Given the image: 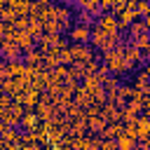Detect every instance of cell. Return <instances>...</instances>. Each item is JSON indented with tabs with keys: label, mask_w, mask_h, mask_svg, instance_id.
Segmentation results:
<instances>
[{
	"label": "cell",
	"mask_w": 150,
	"mask_h": 150,
	"mask_svg": "<svg viewBox=\"0 0 150 150\" xmlns=\"http://www.w3.org/2000/svg\"><path fill=\"white\" fill-rule=\"evenodd\" d=\"M96 28H101L105 35H117V19H115V14H101L98 19H96Z\"/></svg>",
	"instance_id": "obj_1"
},
{
	"label": "cell",
	"mask_w": 150,
	"mask_h": 150,
	"mask_svg": "<svg viewBox=\"0 0 150 150\" xmlns=\"http://www.w3.org/2000/svg\"><path fill=\"white\" fill-rule=\"evenodd\" d=\"M68 54H70V59H73L75 63H87V61L91 59L89 45H73V47L68 49Z\"/></svg>",
	"instance_id": "obj_2"
},
{
	"label": "cell",
	"mask_w": 150,
	"mask_h": 150,
	"mask_svg": "<svg viewBox=\"0 0 150 150\" xmlns=\"http://www.w3.org/2000/svg\"><path fill=\"white\" fill-rule=\"evenodd\" d=\"M89 33H91V28L89 26H73L70 28V40H73V45H87L89 42Z\"/></svg>",
	"instance_id": "obj_3"
},
{
	"label": "cell",
	"mask_w": 150,
	"mask_h": 150,
	"mask_svg": "<svg viewBox=\"0 0 150 150\" xmlns=\"http://www.w3.org/2000/svg\"><path fill=\"white\" fill-rule=\"evenodd\" d=\"M0 54L5 56V61L9 63V61H19V56H21V49L12 42V40H5V45H2V49H0Z\"/></svg>",
	"instance_id": "obj_4"
},
{
	"label": "cell",
	"mask_w": 150,
	"mask_h": 150,
	"mask_svg": "<svg viewBox=\"0 0 150 150\" xmlns=\"http://www.w3.org/2000/svg\"><path fill=\"white\" fill-rule=\"evenodd\" d=\"M148 28H150V19L134 21V23L129 26V40H134V38H138V35H145V33H148Z\"/></svg>",
	"instance_id": "obj_5"
},
{
	"label": "cell",
	"mask_w": 150,
	"mask_h": 150,
	"mask_svg": "<svg viewBox=\"0 0 150 150\" xmlns=\"http://www.w3.org/2000/svg\"><path fill=\"white\" fill-rule=\"evenodd\" d=\"M26 66H28V68H35V66H38V70H40V66H42V52H40V49H38V52H35V49H28V52H26Z\"/></svg>",
	"instance_id": "obj_6"
},
{
	"label": "cell",
	"mask_w": 150,
	"mask_h": 150,
	"mask_svg": "<svg viewBox=\"0 0 150 150\" xmlns=\"http://www.w3.org/2000/svg\"><path fill=\"white\" fill-rule=\"evenodd\" d=\"M131 87H134V89H136L138 94H143V96H148V73H138Z\"/></svg>",
	"instance_id": "obj_7"
},
{
	"label": "cell",
	"mask_w": 150,
	"mask_h": 150,
	"mask_svg": "<svg viewBox=\"0 0 150 150\" xmlns=\"http://www.w3.org/2000/svg\"><path fill=\"white\" fill-rule=\"evenodd\" d=\"M115 148L117 150H136V141L129 138V136H124V134H120L115 138Z\"/></svg>",
	"instance_id": "obj_8"
},
{
	"label": "cell",
	"mask_w": 150,
	"mask_h": 150,
	"mask_svg": "<svg viewBox=\"0 0 150 150\" xmlns=\"http://www.w3.org/2000/svg\"><path fill=\"white\" fill-rule=\"evenodd\" d=\"M101 134H103V138H105V141H110V138L115 141V138L122 134V124H120V122H115V124H105V129H103Z\"/></svg>",
	"instance_id": "obj_9"
},
{
	"label": "cell",
	"mask_w": 150,
	"mask_h": 150,
	"mask_svg": "<svg viewBox=\"0 0 150 150\" xmlns=\"http://www.w3.org/2000/svg\"><path fill=\"white\" fill-rule=\"evenodd\" d=\"M0 136H2V143L7 145V143H21V134L16 131V129H9V127H5L2 131H0Z\"/></svg>",
	"instance_id": "obj_10"
},
{
	"label": "cell",
	"mask_w": 150,
	"mask_h": 150,
	"mask_svg": "<svg viewBox=\"0 0 150 150\" xmlns=\"http://www.w3.org/2000/svg\"><path fill=\"white\" fill-rule=\"evenodd\" d=\"M105 124H108V122H105L101 115H89V120H87V127H89L91 131H103Z\"/></svg>",
	"instance_id": "obj_11"
},
{
	"label": "cell",
	"mask_w": 150,
	"mask_h": 150,
	"mask_svg": "<svg viewBox=\"0 0 150 150\" xmlns=\"http://www.w3.org/2000/svg\"><path fill=\"white\" fill-rule=\"evenodd\" d=\"M38 122H40V120H38L35 112H26V115H21V120H19V124H21L23 129H33Z\"/></svg>",
	"instance_id": "obj_12"
},
{
	"label": "cell",
	"mask_w": 150,
	"mask_h": 150,
	"mask_svg": "<svg viewBox=\"0 0 150 150\" xmlns=\"http://www.w3.org/2000/svg\"><path fill=\"white\" fill-rule=\"evenodd\" d=\"M35 110H38V112H35V115H38V120H49V117H52V112H54L47 103H38V105H35Z\"/></svg>",
	"instance_id": "obj_13"
},
{
	"label": "cell",
	"mask_w": 150,
	"mask_h": 150,
	"mask_svg": "<svg viewBox=\"0 0 150 150\" xmlns=\"http://www.w3.org/2000/svg\"><path fill=\"white\" fill-rule=\"evenodd\" d=\"M148 12H150L148 2H136V16L138 19H148Z\"/></svg>",
	"instance_id": "obj_14"
},
{
	"label": "cell",
	"mask_w": 150,
	"mask_h": 150,
	"mask_svg": "<svg viewBox=\"0 0 150 150\" xmlns=\"http://www.w3.org/2000/svg\"><path fill=\"white\" fill-rule=\"evenodd\" d=\"M87 103H94V101H91V96L80 87V89H77V108H80V105H87Z\"/></svg>",
	"instance_id": "obj_15"
},
{
	"label": "cell",
	"mask_w": 150,
	"mask_h": 150,
	"mask_svg": "<svg viewBox=\"0 0 150 150\" xmlns=\"http://www.w3.org/2000/svg\"><path fill=\"white\" fill-rule=\"evenodd\" d=\"M94 19H96V16H94V14H89V12H80V16H77L80 26H89V23H91Z\"/></svg>",
	"instance_id": "obj_16"
},
{
	"label": "cell",
	"mask_w": 150,
	"mask_h": 150,
	"mask_svg": "<svg viewBox=\"0 0 150 150\" xmlns=\"http://www.w3.org/2000/svg\"><path fill=\"white\" fill-rule=\"evenodd\" d=\"M2 45H5V38H0V49H2Z\"/></svg>",
	"instance_id": "obj_17"
}]
</instances>
